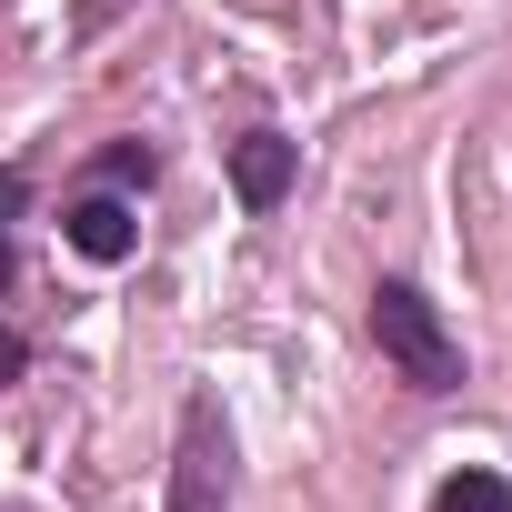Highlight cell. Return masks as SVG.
<instances>
[{"label": "cell", "instance_id": "obj_11", "mask_svg": "<svg viewBox=\"0 0 512 512\" xmlns=\"http://www.w3.org/2000/svg\"><path fill=\"white\" fill-rule=\"evenodd\" d=\"M0 11H11V0H0Z\"/></svg>", "mask_w": 512, "mask_h": 512}, {"label": "cell", "instance_id": "obj_9", "mask_svg": "<svg viewBox=\"0 0 512 512\" xmlns=\"http://www.w3.org/2000/svg\"><path fill=\"white\" fill-rule=\"evenodd\" d=\"M21 372H31V342H21V332H0V382H21Z\"/></svg>", "mask_w": 512, "mask_h": 512}, {"label": "cell", "instance_id": "obj_12", "mask_svg": "<svg viewBox=\"0 0 512 512\" xmlns=\"http://www.w3.org/2000/svg\"><path fill=\"white\" fill-rule=\"evenodd\" d=\"M0 512H11V502H0Z\"/></svg>", "mask_w": 512, "mask_h": 512}, {"label": "cell", "instance_id": "obj_1", "mask_svg": "<svg viewBox=\"0 0 512 512\" xmlns=\"http://www.w3.org/2000/svg\"><path fill=\"white\" fill-rule=\"evenodd\" d=\"M372 342H382V362H392L402 392H422V402L462 392V332L442 322V302L422 282H402V272L372 282Z\"/></svg>", "mask_w": 512, "mask_h": 512}, {"label": "cell", "instance_id": "obj_4", "mask_svg": "<svg viewBox=\"0 0 512 512\" xmlns=\"http://www.w3.org/2000/svg\"><path fill=\"white\" fill-rule=\"evenodd\" d=\"M302 191V141H282V131H241L231 141V201L241 211H282Z\"/></svg>", "mask_w": 512, "mask_h": 512}, {"label": "cell", "instance_id": "obj_8", "mask_svg": "<svg viewBox=\"0 0 512 512\" xmlns=\"http://www.w3.org/2000/svg\"><path fill=\"white\" fill-rule=\"evenodd\" d=\"M121 11H131V0H71V31H81V41H101Z\"/></svg>", "mask_w": 512, "mask_h": 512}, {"label": "cell", "instance_id": "obj_2", "mask_svg": "<svg viewBox=\"0 0 512 512\" xmlns=\"http://www.w3.org/2000/svg\"><path fill=\"white\" fill-rule=\"evenodd\" d=\"M231 502H241L231 412H221V392H191L181 432H171V512H231Z\"/></svg>", "mask_w": 512, "mask_h": 512}, {"label": "cell", "instance_id": "obj_6", "mask_svg": "<svg viewBox=\"0 0 512 512\" xmlns=\"http://www.w3.org/2000/svg\"><path fill=\"white\" fill-rule=\"evenodd\" d=\"M432 512H512V482H502V472H482V462H462V472L432 492Z\"/></svg>", "mask_w": 512, "mask_h": 512}, {"label": "cell", "instance_id": "obj_10", "mask_svg": "<svg viewBox=\"0 0 512 512\" xmlns=\"http://www.w3.org/2000/svg\"><path fill=\"white\" fill-rule=\"evenodd\" d=\"M11 272H21V262H11V241H0V292H11Z\"/></svg>", "mask_w": 512, "mask_h": 512}, {"label": "cell", "instance_id": "obj_5", "mask_svg": "<svg viewBox=\"0 0 512 512\" xmlns=\"http://www.w3.org/2000/svg\"><path fill=\"white\" fill-rule=\"evenodd\" d=\"M151 181H161V151H151V141H101V151H91V191H121V201H141Z\"/></svg>", "mask_w": 512, "mask_h": 512}, {"label": "cell", "instance_id": "obj_7", "mask_svg": "<svg viewBox=\"0 0 512 512\" xmlns=\"http://www.w3.org/2000/svg\"><path fill=\"white\" fill-rule=\"evenodd\" d=\"M21 211H31V171H21V161H0V231H11Z\"/></svg>", "mask_w": 512, "mask_h": 512}, {"label": "cell", "instance_id": "obj_3", "mask_svg": "<svg viewBox=\"0 0 512 512\" xmlns=\"http://www.w3.org/2000/svg\"><path fill=\"white\" fill-rule=\"evenodd\" d=\"M61 241L81 251L91 272H121L131 251H141V201H121V191H81V201L61 211Z\"/></svg>", "mask_w": 512, "mask_h": 512}]
</instances>
